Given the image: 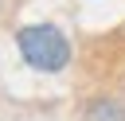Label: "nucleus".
Returning <instances> with one entry per match:
<instances>
[{
	"label": "nucleus",
	"mask_w": 125,
	"mask_h": 121,
	"mask_svg": "<svg viewBox=\"0 0 125 121\" xmlns=\"http://www.w3.org/2000/svg\"><path fill=\"white\" fill-rule=\"evenodd\" d=\"M16 47L23 55V62L31 70H43V74H62L70 66V39L55 27V23H27L16 31Z\"/></svg>",
	"instance_id": "obj_1"
},
{
	"label": "nucleus",
	"mask_w": 125,
	"mask_h": 121,
	"mask_svg": "<svg viewBox=\"0 0 125 121\" xmlns=\"http://www.w3.org/2000/svg\"><path fill=\"white\" fill-rule=\"evenodd\" d=\"M86 121H125V105L117 98H98L86 109Z\"/></svg>",
	"instance_id": "obj_2"
}]
</instances>
